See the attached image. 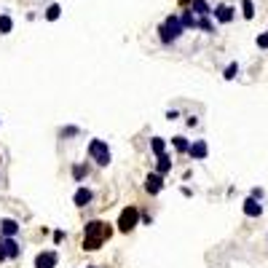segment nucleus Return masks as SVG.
I'll list each match as a JSON object with an SVG mask.
<instances>
[{"label": "nucleus", "mask_w": 268, "mask_h": 268, "mask_svg": "<svg viewBox=\"0 0 268 268\" xmlns=\"http://www.w3.org/2000/svg\"><path fill=\"white\" fill-rule=\"evenodd\" d=\"M110 236H113L110 223H105V220H89L86 228H83V250H86V252H97L99 247L110 239Z\"/></svg>", "instance_id": "nucleus-1"}, {"label": "nucleus", "mask_w": 268, "mask_h": 268, "mask_svg": "<svg viewBox=\"0 0 268 268\" xmlns=\"http://www.w3.org/2000/svg\"><path fill=\"white\" fill-rule=\"evenodd\" d=\"M158 32H161V43H166V46H169V43H175L177 38H180L182 32H185V27H182V19L177 16V14L166 16V22H164L161 27H158Z\"/></svg>", "instance_id": "nucleus-2"}, {"label": "nucleus", "mask_w": 268, "mask_h": 268, "mask_svg": "<svg viewBox=\"0 0 268 268\" xmlns=\"http://www.w3.org/2000/svg\"><path fill=\"white\" fill-rule=\"evenodd\" d=\"M89 156H91V161H97L99 166H107L110 164V148H107L105 140H91L89 142Z\"/></svg>", "instance_id": "nucleus-3"}, {"label": "nucleus", "mask_w": 268, "mask_h": 268, "mask_svg": "<svg viewBox=\"0 0 268 268\" xmlns=\"http://www.w3.org/2000/svg\"><path fill=\"white\" fill-rule=\"evenodd\" d=\"M137 225H140V209H137V207H126V209H121V215H118V231L129 233Z\"/></svg>", "instance_id": "nucleus-4"}, {"label": "nucleus", "mask_w": 268, "mask_h": 268, "mask_svg": "<svg viewBox=\"0 0 268 268\" xmlns=\"http://www.w3.org/2000/svg\"><path fill=\"white\" fill-rule=\"evenodd\" d=\"M57 263H59L57 250H46L35 257V268H57Z\"/></svg>", "instance_id": "nucleus-5"}, {"label": "nucleus", "mask_w": 268, "mask_h": 268, "mask_svg": "<svg viewBox=\"0 0 268 268\" xmlns=\"http://www.w3.org/2000/svg\"><path fill=\"white\" fill-rule=\"evenodd\" d=\"M188 156H191L193 161H204V158L209 156V145H207L204 140H196V142H191V150H188Z\"/></svg>", "instance_id": "nucleus-6"}, {"label": "nucleus", "mask_w": 268, "mask_h": 268, "mask_svg": "<svg viewBox=\"0 0 268 268\" xmlns=\"http://www.w3.org/2000/svg\"><path fill=\"white\" fill-rule=\"evenodd\" d=\"M19 231H22V225H19L16 220H11V217L0 220V236H3V239H14Z\"/></svg>", "instance_id": "nucleus-7"}, {"label": "nucleus", "mask_w": 268, "mask_h": 268, "mask_svg": "<svg viewBox=\"0 0 268 268\" xmlns=\"http://www.w3.org/2000/svg\"><path fill=\"white\" fill-rule=\"evenodd\" d=\"M145 191L150 193V196H156V193L164 191V177L158 175V172H153V175L145 177Z\"/></svg>", "instance_id": "nucleus-8"}, {"label": "nucleus", "mask_w": 268, "mask_h": 268, "mask_svg": "<svg viewBox=\"0 0 268 268\" xmlns=\"http://www.w3.org/2000/svg\"><path fill=\"white\" fill-rule=\"evenodd\" d=\"M91 198H94V193L89 191V188L81 185L75 191V196H73V204H75V207H89V204H91Z\"/></svg>", "instance_id": "nucleus-9"}, {"label": "nucleus", "mask_w": 268, "mask_h": 268, "mask_svg": "<svg viewBox=\"0 0 268 268\" xmlns=\"http://www.w3.org/2000/svg\"><path fill=\"white\" fill-rule=\"evenodd\" d=\"M241 209H244L247 217H260L263 215V204L257 201V198H252V196L244 201V207H241Z\"/></svg>", "instance_id": "nucleus-10"}, {"label": "nucleus", "mask_w": 268, "mask_h": 268, "mask_svg": "<svg viewBox=\"0 0 268 268\" xmlns=\"http://www.w3.org/2000/svg\"><path fill=\"white\" fill-rule=\"evenodd\" d=\"M212 14H215V19H217V22H220V24H228V22H233V8H231V6H225V3H220V6H217Z\"/></svg>", "instance_id": "nucleus-11"}, {"label": "nucleus", "mask_w": 268, "mask_h": 268, "mask_svg": "<svg viewBox=\"0 0 268 268\" xmlns=\"http://www.w3.org/2000/svg\"><path fill=\"white\" fill-rule=\"evenodd\" d=\"M191 11L196 14V16H209L215 8H209V3H207V0H191Z\"/></svg>", "instance_id": "nucleus-12"}, {"label": "nucleus", "mask_w": 268, "mask_h": 268, "mask_svg": "<svg viewBox=\"0 0 268 268\" xmlns=\"http://www.w3.org/2000/svg\"><path fill=\"white\" fill-rule=\"evenodd\" d=\"M0 244L6 247V252H8V257H11V260H16V257L22 255V247L16 244V239H0Z\"/></svg>", "instance_id": "nucleus-13"}, {"label": "nucleus", "mask_w": 268, "mask_h": 268, "mask_svg": "<svg viewBox=\"0 0 268 268\" xmlns=\"http://www.w3.org/2000/svg\"><path fill=\"white\" fill-rule=\"evenodd\" d=\"M150 150H153V156H156V158L166 156V140H164V137H153V140H150Z\"/></svg>", "instance_id": "nucleus-14"}, {"label": "nucleus", "mask_w": 268, "mask_h": 268, "mask_svg": "<svg viewBox=\"0 0 268 268\" xmlns=\"http://www.w3.org/2000/svg\"><path fill=\"white\" fill-rule=\"evenodd\" d=\"M172 145H175V150H177V153H188V150H191V142H188L185 137H182V134L172 137Z\"/></svg>", "instance_id": "nucleus-15"}, {"label": "nucleus", "mask_w": 268, "mask_h": 268, "mask_svg": "<svg viewBox=\"0 0 268 268\" xmlns=\"http://www.w3.org/2000/svg\"><path fill=\"white\" fill-rule=\"evenodd\" d=\"M156 172H158V175H169V172H172V158L169 156H161V158H158V166H156Z\"/></svg>", "instance_id": "nucleus-16"}, {"label": "nucleus", "mask_w": 268, "mask_h": 268, "mask_svg": "<svg viewBox=\"0 0 268 268\" xmlns=\"http://www.w3.org/2000/svg\"><path fill=\"white\" fill-rule=\"evenodd\" d=\"M11 30H14V19L8 16V14H3V16H0V35H8Z\"/></svg>", "instance_id": "nucleus-17"}, {"label": "nucleus", "mask_w": 268, "mask_h": 268, "mask_svg": "<svg viewBox=\"0 0 268 268\" xmlns=\"http://www.w3.org/2000/svg\"><path fill=\"white\" fill-rule=\"evenodd\" d=\"M59 16H62V6H59V3H51V6L46 8V19L48 22H57Z\"/></svg>", "instance_id": "nucleus-18"}, {"label": "nucleus", "mask_w": 268, "mask_h": 268, "mask_svg": "<svg viewBox=\"0 0 268 268\" xmlns=\"http://www.w3.org/2000/svg\"><path fill=\"white\" fill-rule=\"evenodd\" d=\"M86 175H89V166H86V164H75V166H73V180H75V182H81Z\"/></svg>", "instance_id": "nucleus-19"}, {"label": "nucleus", "mask_w": 268, "mask_h": 268, "mask_svg": "<svg viewBox=\"0 0 268 268\" xmlns=\"http://www.w3.org/2000/svg\"><path fill=\"white\" fill-rule=\"evenodd\" d=\"M241 14H244V19H252L255 16V3L252 0H241Z\"/></svg>", "instance_id": "nucleus-20"}, {"label": "nucleus", "mask_w": 268, "mask_h": 268, "mask_svg": "<svg viewBox=\"0 0 268 268\" xmlns=\"http://www.w3.org/2000/svg\"><path fill=\"white\" fill-rule=\"evenodd\" d=\"M236 75H239V64H236V62H231V64L225 67V73H223V78H225V81H233Z\"/></svg>", "instance_id": "nucleus-21"}, {"label": "nucleus", "mask_w": 268, "mask_h": 268, "mask_svg": "<svg viewBox=\"0 0 268 268\" xmlns=\"http://www.w3.org/2000/svg\"><path fill=\"white\" fill-rule=\"evenodd\" d=\"M59 134H62V137H78V134H81V129H78V126H64Z\"/></svg>", "instance_id": "nucleus-22"}, {"label": "nucleus", "mask_w": 268, "mask_h": 268, "mask_svg": "<svg viewBox=\"0 0 268 268\" xmlns=\"http://www.w3.org/2000/svg\"><path fill=\"white\" fill-rule=\"evenodd\" d=\"M257 48H268V32L257 35Z\"/></svg>", "instance_id": "nucleus-23"}, {"label": "nucleus", "mask_w": 268, "mask_h": 268, "mask_svg": "<svg viewBox=\"0 0 268 268\" xmlns=\"http://www.w3.org/2000/svg\"><path fill=\"white\" fill-rule=\"evenodd\" d=\"M64 241V231H54V244H62Z\"/></svg>", "instance_id": "nucleus-24"}, {"label": "nucleus", "mask_w": 268, "mask_h": 268, "mask_svg": "<svg viewBox=\"0 0 268 268\" xmlns=\"http://www.w3.org/2000/svg\"><path fill=\"white\" fill-rule=\"evenodd\" d=\"M252 198H257V201L263 198V191H260V188H252Z\"/></svg>", "instance_id": "nucleus-25"}, {"label": "nucleus", "mask_w": 268, "mask_h": 268, "mask_svg": "<svg viewBox=\"0 0 268 268\" xmlns=\"http://www.w3.org/2000/svg\"><path fill=\"white\" fill-rule=\"evenodd\" d=\"M166 118H169V121H177V118H180V113H177V110H169V113H166Z\"/></svg>", "instance_id": "nucleus-26"}, {"label": "nucleus", "mask_w": 268, "mask_h": 268, "mask_svg": "<svg viewBox=\"0 0 268 268\" xmlns=\"http://www.w3.org/2000/svg\"><path fill=\"white\" fill-rule=\"evenodd\" d=\"M3 260H8V252H6V247L0 244V263H3Z\"/></svg>", "instance_id": "nucleus-27"}, {"label": "nucleus", "mask_w": 268, "mask_h": 268, "mask_svg": "<svg viewBox=\"0 0 268 268\" xmlns=\"http://www.w3.org/2000/svg\"><path fill=\"white\" fill-rule=\"evenodd\" d=\"M185 123H188V126H191V129H193V126H196V123H198V118H196V116H191V118H188V121H185Z\"/></svg>", "instance_id": "nucleus-28"}, {"label": "nucleus", "mask_w": 268, "mask_h": 268, "mask_svg": "<svg viewBox=\"0 0 268 268\" xmlns=\"http://www.w3.org/2000/svg\"><path fill=\"white\" fill-rule=\"evenodd\" d=\"M86 268H97V266H86Z\"/></svg>", "instance_id": "nucleus-29"}]
</instances>
